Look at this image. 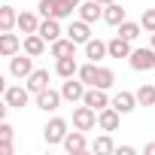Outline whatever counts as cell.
Returning <instances> with one entry per match:
<instances>
[{"label":"cell","mask_w":155,"mask_h":155,"mask_svg":"<svg viewBox=\"0 0 155 155\" xmlns=\"http://www.w3.org/2000/svg\"><path fill=\"white\" fill-rule=\"evenodd\" d=\"M73 3H67V0H40V3H37V12L43 15V18H70L73 15Z\"/></svg>","instance_id":"6da1fadb"},{"label":"cell","mask_w":155,"mask_h":155,"mask_svg":"<svg viewBox=\"0 0 155 155\" xmlns=\"http://www.w3.org/2000/svg\"><path fill=\"white\" fill-rule=\"evenodd\" d=\"M73 128H79V131H91V128H97V110H91L88 104L76 107V110H73Z\"/></svg>","instance_id":"7a4b0ae2"},{"label":"cell","mask_w":155,"mask_h":155,"mask_svg":"<svg viewBox=\"0 0 155 155\" xmlns=\"http://www.w3.org/2000/svg\"><path fill=\"white\" fill-rule=\"evenodd\" d=\"M28 97H31L28 85H6V88H3V104H6L9 110H21V107L28 104Z\"/></svg>","instance_id":"3957f363"},{"label":"cell","mask_w":155,"mask_h":155,"mask_svg":"<svg viewBox=\"0 0 155 155\" xmlns=\"http://www.w3.org/2000/svg\"><path fill=\"white\" fill-rule=\"evenodd\" d=\"M70 131H67V122L64 119H52L46 128H43V140L49 143V146H58V143H64V137H67Z\"/></svg>","instance_id":"277c9868"},{"label":"cell","mask_w":155,"mask_h":155,"mask_svg":"<svg viewBox=\"0 0 155 155\" xmlns=\"http://www.w3.org/2000/svg\"><path fill=\"white\" fill-rule=\"evenodd\" d=\"M85 91H88V85L79 79V76H70V79L61 85V94H64V101H70V104L82 101V97H85Z\"/></svg>","instance_id":"5b68a950"},{"label":"cell","mask_w":155,"mask_h":155,"mask_svg":"<svg viewBox=\"0 0 155 155\" xmlns=\"http://www.w3.org/2000/svg\"><path fill=\"white\" fill-rule=\"evenodd\" d=\"M9 73L12 76H18V79H28V76L34 73V55H12V61H9Z\"/></svg>","instance_id":"8992f818"},{"label":"cell","mask_w":155,"mask_h":155,"mask_svg":"<svg viewBox=\"0 0 155 155\" xmlns=\"http://www.w3.org/2000/svg\"><path fill=\"white\" fill-rule=\"evenodd\" d=\"M128 64L134 70H152L155 67V49H134L128 55Z\"/></svg>","instance_id":"52a82bcc"},{"label":"cell","mask_w":155,"mask_h":155,"mask_svg":"<svg viewBox=\"0 0 155 155\" xmlns=\"http://www.w3.org/2000/svg\"><path fill=\"white\" fill-rule=\"evenodd\" d=\"M119 122H122V113H119L113 104L97 113V128H101V131H119Z\"/></svg>","instance_id":"ba28073f"},{"label":"cell","mask_w":155,"mask_h":155,"mask_svg":"<svg viewBox=\"0 0 155 155\" xmlns=\"http://www.w3.org/2000/svg\"><path fill=\"white\" fill-rule=\"evenodd\" d=\"M70 155H82L85 149H88V140H85V131H79V128H76V131H70L67 137H64V143H61Z\"/></svg>","instance_id":"9c48e42d"},{"label":"cell","mask_w":155,"mask_h":155,"mask_svg":"<svg viewBox=\"0 0 155 155\" xmlns=\"http://www.w3.org/2000/svg\"><path fill=\"white\" fill-rule=\"evenodd\" d=\"M61 101H64V94H61V91H55V88H43V91L37 94V110L52 113V110H58V107H61Z\"/></svg>","instance_id":"30bf717a"},{"label":"cell","mask_w":155,"mask_h":155,"mask_svg":"<svg viewBox=\"0 0 155 155\" xmlns=\"http://www.w3.org/2000/svg\"><path fill=\"white\" fill-rule=\"evenodd\" d=\"M82 104H88L91 110H97V113H101V110H104V107H110L113 101L107 97V88H97V85H91V88L85 91V97H82Z\"/></svg>","instance_id":"8fae6325"},{"label":"cell","mask_w":155,"mask_h":155,"mask_svg":"<svg viewBox=\"0 0 155 155\" xmlns=\"http://www.w3.org/2000/svg\"><path fill=\"white\" fill-rule=\"evenodd\" d=\"M25 43L12 34V31H0V55L3 58H12V55H18V49H21Z\"/></svg>","instance_id":"7c38bea8"},{"label":"cell","mask_w":155,"mask_h":155,"mask_svg":"<svg viewBox=\"0 0 155 155\" xmlns=\"http://www.w3.org/2000/svg\"><path fill=\"white\" fill-rule=\"evenodd\" d=\"M79 18L94 25L97 18H104V3H97V0H82L79 3Z\"/></svg>","instance_id":"4fadbf2b"},{"label":"cell","mask_w":155,"mask_h":155,"mask_svg":"<svg viewBox=\"0 0 155 155\" xmlns=\"http://www.w3.org/2000/svg\"><path fill=\"white\" fill-rule=\"evenodd\" d=\"M67 37L73 40V43H79V46H85L88 40H91V28H88V21H73L70 28H67Z\"/></svg>","instance_id":"5bb4252c"},{"label":"cell","mask_w":155,"mask_h":155,"mask_svg":"<svg viewBox=\"0 0 155 155\" xmlns=\"http://www.w3.org/2000/svg\"><path fill=\"white\" fill-rule=\"evenodd\" d=\"M25 85H28L31 94H40L43 88H49V70H34L28 79H25Z\"/></svg>","instance_id":"9a60e30c"},{"label":"cell","mask_w":155,"mask_h":155,"mask_svg":"<svg viewBox=\"0 0 155 155\" xmlns=\"http://www.w3.org/2000/svg\"><path fill=\"white\" fill-rule=\"evenodd\" d=\"M37 34H40L46 43H55V40H61V25H58V18H43Z\"/></svg>","instance_id":"2e32d148"},{"label":"cell","mask_w":155,"mask_h":155,"mask_svg":"<svg viewBox=\"0 0 155 155\" xmlns=\"http://www.w3.org/2000/svg\"><path fill=\"white\" fill-rule=\"evenodd\" d=\"M107 55H110V46H107L104 40H94V37H91V40L85 43V58H88V61H94V64H97V61H101V58H107Z\"/></svg>","instance_id":"e0dca14e"},{"label":"cell","mask_w":155,"mask_h":155,"mask_svg":"<svg viewBox=\"0 0 155 155\" xmlns=\"http://www.w3.org/2000/svg\"><path fill=\"white\" fill-rule=\"evenodd\" d=\"M113 107H116L122 116H128V113L137 110V94H131V91H119V94L113 97Z\"/></svg>","instance_id":"ac0fdd59"},{"label":"cell","mask_w":155,"mask_h":155,"mask_svg":"<svg viewBox=\"0 0 155 155\" xmlns=\"http://www.w3.org/2000/svg\"><path fill=\"white\" fill-rule=\"evenodd\" d=\"M107 46H110V58H128V55L134 52V49H131V40H125V37H119V34H116Z\"/></svg>","instance_id":"d6986e66"},{"label":"cell","mask_w":155,"mask_h":155,"mask_svg":"<svg viewBox=\"0 0 155 155\" xmlns=\"http://www.w3.org/2000/svg\"><path fill=\"white\" fill-rule=\"evenodd\" d=\"M55 73H58V76H64V79H70V76H79V64H76V55H70V58H58Z\"/></svg>","instance_id":"ffe728a7"},{"label":"cell","mask_w":155,"mask_h":155,"mask_svg":"<svg viewBox=\"0 0 155 155\" xmlns=\"http://www.w3.org/2000/svg\"><path fill=\"white\" fill-rule=\"evenodd\" d=\"M76 46H79V43H73L70 37L67 40L61 37V40L52 43V58H70V55H76Z\"/></svg>","instance_id":"44dd1931"},{"label":"cell","mask_w":155,"mask_h":155,"mask_svg":"<svg viewBox=\"0 0 155 155\" xmlns=\"http://www.w3.org/2000/svg\"><path fill=\"white\" fill-rule=\"evenodd\" d=\"M18 31L21 34H37L40 31V15L37 12H18Z\"/></svg>","instance_id":"7402d4cb"},{"label":"cell","mask_w":155,"mask_h":155,"mask_svg":"<svg viewBox=\"0 0 155 155\" xmlns=\"http://www.w3.org/2000/svg\"><path fill=\"white\" fill-rule=\"evenodd\" d=\"M25 52L34 55V58H40V55L46 52V40H43L40 34H25Z\"/></svg>","instance_id":"603a6c76"},{"label":"cell","mask_w":155,"mask_h":155,"mask_svg":"<svg viewBox=\"0 0 155 155\" xmlns=\"http://www.w3.org/2000/svg\"><path fill=\"white\" fill-rule=\"evenodd\" d=\"M104 21L113 25V28H119V25L125 21V9H122L119 3H107V6H104Z\"/></svg>","instance_id":"cb8c5ba5"},{"label":"cell","mask_w":155,"mask_h":155,"mask_svg":"<svg viewBox=\"0 0 155 155\" xmlns=\"http://www.w3.org/2000/svg\"><path fill=\"white\" fill-rule=\"evenodd\" d=\"M18 28V12L12 6H0V31H15Z\"/></svg>","instance_id":"d4e9b609"},{"label":"cell","mask_w":155,"mask_h":155,"mask_svg":"<svg viewBox=\"0 0 155 155\" xmlns=\"http://www.w3.org/2000/svg\"><path fill=\"white\" fill-rule=\"evenodd\" d=\"M97 70H101V67H97L94 61H88V64H82V67H79V79H82L88 88H91V85H97Z\"/></svg>","instance_id":"484cf974"},{"label":"cell","mask_w":155,"mask_h":155,"mask_svg":"<svg viewBox=\"0 0 155 155\" xmlns=\"http://www.w3.org/2000/svg\"><path fill=\"white\" fill-rule=\"evenodd\" d=\"M140 31H143V25H140V21H128V18H125V21L119 25V37H125V40H131V43L140 37Z\"/></svg>","instance_id":"4316f807"},{"label":"cell","mask_w":155,"mask_h":155,"mask_svg":"<svg viewBox=\"0 0 155 155\" xmlns=\"http://www.w3.org/2000/svg\"><path fill=\"white\" fill-rule=\"evenodd\" d=\"M134 94H137L140 107H155V85H140Z\"/></svg>","instance_id":"83f0119b"},{"label":"cell","mask_w":155,"mask_h":155,"mask_svg":"<svg viewBox=\"0 0 155 155\" xmlns=\"http://www.w3.org/2000/svg\"><path fill=\"white\" fill-rule=\"evenodd\" d=\"M91 152H97V155H110V152H116V146H113L110 134H101V137L91 143Z\"/></svg>","instance_id":"f1b7e54d"},{"label":"cell","mask_w":155,"mask_h":155,"mask_svg":"<svg viewBox=\"0 0 155 155\" xmlns=\"http://www.w3.org/2000/svg\"><path fill=\"white\" fill-rule=\"evenodd\" d=\"M113 82H116V73L110 67H101L97 70V88H113Z\"/></svg>","instance_id":"f546056e"},{"label":"cell","mask_w":155,"mask_h":155,"mask_svg":"<svg viewBox=\"0 0 155 155\" xmlns=\"http://www.w3.org/2000/svg\"><path fill=\"white\" fill-rule=\"evenodd\" d=\"M140 25H143V31H146V34H155V9H143Z\"/></svg>","instance_id":"4dcf8cb0"},{"label":"cell","mask_w":155,"mask_h":155,"mask_svg":"<svg viewBox=\"0 0 155 155\" xmlns=\"http://www.w3.org/2000/svg\"><path fill=\"white\" fill-rule=\"evenodd\" d=\"M0 140H12V125L9 122H0Z\"/></svg>","instance_id":"1f68e13d"},{"label":"cell","mask_w":155,"mask_h":155,"mask_svg":"<svg viewBox=\"0 0 155 155\" xmlns=\"http://www.w3.org/2000/svg\"><path fill=\"white\" fill-rule=\"evenodd\" d=\"M0 155H12V140H0Z\"/></svg>","instance_id":"d6a6232c"},{"label":"cell","mask_w":155,"mask_h":155,"mask_svg":"<svg viewBox=\"0 0 155 155\" xmlns=\"http://www.w3.org/2000/svg\"><path fill=\"white\" fill-rule=\"evenodd\" d=\"M116 152H119V155H134V152H137V149H134V146H119V149H116Z\"/></svg>","instance_id":"836d02e7"},{"label":"cell","mask_w":155,"mask_h":155,"mask_svg":"<svg viewBox=\"0 0 155 155\" xmlns=\"http://www.w3.org/2000/svg\"><path fill=\"white\" fill-rule=\"evenodd\" d=\"M146 155H155V143H146Z\"/></svg>","instance_id":"e575fe53"},{"label":"cell","mask_w":155,"mask_h":155,"mask_svg":"<svg viewBox=\"0 0 155 155\" xmlns=\"http://www.w3.org/2000/svg\"><path fill=\"white\" fill-rule=\"evenodd\" d=\"M67 3H73V6H76V9H79V3H82V0H67Z\"/></svg>","instance_id":"d590c367"},{"label":"cell","mask_w":155,"mask_h":155,"mask_svg":"<svg viewBox=\"0 0 155 155\" xmlns=\"http://www.w3.org/2000/svg\"><path fill=\"white\" fill-rule=\"evenodd\" d=\"M97 3H104V6H107V3H116V0H97Z\"/></svg>","instance_id":"8d00e7d4"},{"label":"cell","mask_w":155,"mask_h":155,"mask_svg":"<svg viewBox=\"0 0 155 155\" xmlns=\"http://www.w3.org/2000/svg\"><path fill=\"white\" fill-rule=\"evenodd\" d=\"M152 49H155V34H152Z\"/></svg>","instance_id":"74e56055"}]
</instances>
